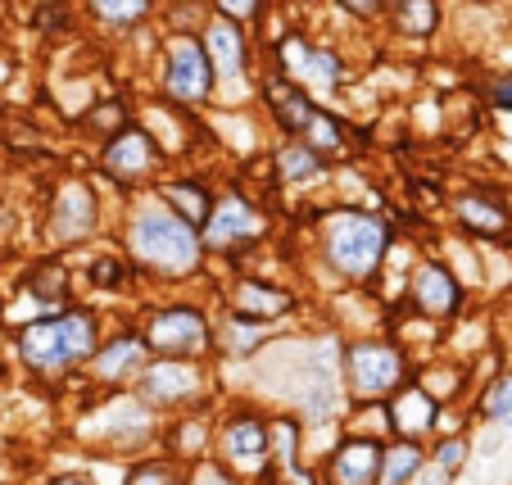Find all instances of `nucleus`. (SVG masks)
<instances>
[{"mask_svg": "<svg viewBox=\"0 0 512 485\" xmlns=\"http://www.w3.org/2000/svg\"><path fill=\"white\" fill-rule=\"evenodd\" d=\"M123 254L136 272L155 282H191L204 272L200 227H191L182 214H173L159 195H136L123 214Z\"/></svg>", "mask_w": 512, "mask_h": 485, "instance_id": "f257e3e1", "label": "nucleus"}, {"mask_svg": "<svg viewBox=\"0 0 512 485\" xmlns=\"http://www.w3.org/2000/svg\"><path fill=\"white\" fill-rule=\"evenodd\" d=\"M313 245H318V263L331 272V282L340 286H372L386 268L390 250H395V232L381 214L358 209V204H331L318 214L313 227Z\"/></svg>", "mask_w": 512, "mask_h": 485, "instance_id": "f03ea898", "label": "nucleus"}, {"mask_svg": "<svg viewBox=\"0 0 512 485\" xmlns=\"http://www.w3.org/2000/svg\"><path fill=\"white\" fill-rule=\"evenodd\" d=\"M100 318L91 309H64L50 313V318H37L19 331L14 350H19V363L32 372V377H73L91 363V354L100 350Z\"/></svg>", "mask_w": 512, "mask_h": 485, "instance_id": "7ed1b4c3", "label": "nucleus"}, {"mask_svg": "<svg viewBox=\"0 0 512 485\" xmlns=\"http://www.w3.org/2000/svg\"><path fill=\"white\" fill-rule=\"evenodd\" d=\"M413 377V359L390 336H354L340 345V381L354 404H390Z\"/></svg>", "mask_w": 512, "mask_h": 485, "instance_id": "20e7f679", "label": "nucleus"}, {"mask_svg": "<svg viewBox=\"0 0 512 485\" xmlns=\"http://www.w3.org/2000/svg\"><path fill=\"white\" fill-rule=\"evenodd\" d=\"M259 87H263L259 91L263 105L272 109L277 127L286 132V141H304V146L318 150L322 159L336 155V150L345 146V127H340L336 118L309 96V91H300L295 82L281 78V73H263Z\"/></svg>", "mask_w": 512, "mask_h": 485, "instance_id": "39448f33", "label": "nucleus"}, {"mask_svg": "<svg viewBox=\"0 0 512 485\" xmlns=\"http://www.w3.org/2000/svg\"><path fill=\"white\" fill-rule=\"evenodd\" d=\"M141 340L150 359H191L200 363L213 350V318L204 304L195 300H173V304H155L145 309Z\"/></svg>", "mask_w": 512, "mask_h": 485, "instance_id": "423d86ee", "label": "nucleus"}, {"mask_svg": "<svg viewBox=\"0 0 512 485\" xmlns=\"http://www.w3.org/2000/svg\"><path fill=\"white\" fill-rule=\"evenodd\" d=\"M132 395L150 413H186V408L195 413L209 399V372L191 359H150L136 377Z\"/></svg>", "mask_w": 512, "mask_h": 485, "instance_id": "0eeeda50", "label": "nucleus"}, {"mask_svg": "<svg viewBox=\"0 0 512 485\" xmlns=\"http://www.w3.org/2000/svg\"><path fill=\"white\" fill-rule=\"evenodd\" d=\"M159 96L173 109H200L213 100V68L200 46V32H173V37L164 41Z\"/></svg>", "mask_w": 512, "mask_h": 485, "instance_id": "6e6552de", "label": "nucleus"}, {"mask_svg": "<svg viewBox=\"0 0 512 485\" xmlns=\"http://www.w3.org/2000/svg\"><path fill=\"white\" fill-rule=\"evenodd\" d=\"M209 458H218V463L236 476H263L272 467L268 413H259V408H232V413L213 427Z\"/></svg>", "mask_w": 512, "mask_h": 485, "instance_id": "1a4fd4ad", "label": "nucleus"}, {"mask_svg": "<svg viewBox=\"0 0 512 485\" xmlns=\"http://www.w3.org/2000/svg\"><path fill=\"white\" fill-rule=\"evenodd\" d=\"M277 73L322 105L345 87V55L336 46H313L304 32H286L277 41Z\"/></svg>", "mask_w": 512, "mask_h": 485, "instance_id": "9d476101", "label": "nucleus"}, {"mask_svg": "<svg viewBox=\"0 0 512 485\" xmlns=\"http://www.w3.org/2000/svg\"><path fill=\"white\" fill-rule=\"evenodd\" d=\"M82 436H91L100 449H114V454H136L155 440L159 431V413L141 404L132 390H118L100 413H91V422H82Z\"/></svg>", "mask_w": 512, "mask_h": 485, "instance_id": "9b49d317", "label": "nucleus"}, {"mask_svg": "<svg viewBox=\"0 0 512 485\" xmlns=\"http://www.w3.org/2000/svg\"><path fill=\"white\" fill-rule=\"evenodd\" d=\"M268 236V218L259 214V204L241 191H223L213 200V214L209 223L200 227V241L209 254H236V250H250Z\"/></svg>", "mask_w": 512, "mask_h": 485, "instance_id": "f8f14e48", "label": "nucleus"}, {"mask_svg": "<svg viewBox=\"0 0 512 485\" xmlns=\"http://www.w3.org/2000/svg\"><path fill=\"white\" fill-rule=\"evenodd\" d=\"M467 304V282L449 268L445 259H417L413 272H408V313L426 322H449L458 318Z\"/></svg>", "mask_w": 512, "mask_h": 485, "instance_id": "ddd939ff", "label": "nucleus"}, {"mask_svg": "<svg viewBox=\"0 0 512 485\" xmlns=\"http://www.w3.org/2000/svg\"><path fill=\"white\" fill-rule=\"evenodd\" d=\"M200 46L209 55L213 68V87H232V105L245 100V78H250V41H245V28L223 14H213L200 32Z\"/></svg>", "mask_w": 512, "mask_h": 485, "instance_id": "4468645a", "label": "nucleus"}, {"mask_svg": "<svg viewBox=\"0 0 512 485\" xmlns=\"http://www.w3.org/2000/svg\"><path fill=\"white\" fill-rule=\"evenodd\" d=\"M159 168H164V146L141 123H127L123 132L109 136L105 146H100V173L114 177L118 186L150 182Z\"/></svg>", "mask_w": 512, "mask_h": 485, "instance_id": "2eb2a0df", "label": "nucleus"}, {"mask_svg": "<svg viewBox=\"0 0 512 485\" xmlns=\"http://www.w3.org/2000/svg\"><path fill=\"white\" fill-rule=\"evenodd\" d=\"M96 227H100V195L91 191V182L68 177L55 191V200H50V218H46L50 245H82L96 236Z\"/></svg>", "mask_w": 512, "mask_h": 485, "instance_id": "dca6fc26", "label": "nucleus"}, {"mask_svg": "<svg viewBox=\"0 0 512 485\" xmlns=\"http://www.w3.org/2000/svg\"><path fill=\"white\" fill-rule=\"evenodd\" d=\"M145 363H150V350H145L141 331H118V336L100 340V350L91 354V363L82 372H87L100 390H114L118 395V390L136 386V377H141Z\"/></svg>", "mask_w": 512, "mask_h": 485, "instance_id": "f3484780", "label": "nucleus"}, {"mask_svg": "<svg viewBox=\"0 0 512 485\" xmlns=\"http://www.w3.org/2000/svg\"><path fill=\"white\" fill-rule=\"evenodd\" d=\"M381 440L372 436H345L322 463L327 485H377L381 476Z\"/></svg>", "mask_w": 512, "mask_h": 485, "instance_id": "a211bd4d", "label": "nucleus"}, {"mask_svg": "<svg viewBox=\"0 0 512 485\" xmlns=\"http://www.w3.org/2000/svg\"><path fill=\"white\" fill-rule=\"evenodd\" d=\"M454 218L472 241H508L512 236V209L494 191H463L454 195Z\"/></svg>", "mask_w": 512, "mask_h": 485, "instance_id": "6ab92c4d", "label": "nucleus"}, {"mask_svg": "<svg viewBox=\"0 0 512 485\" xmlns=\"http://www.w3.org/2000/svg\"><path fill=\"white\" fill-rule=\"evenodd\" d=\"M290 309H295V295L263 282V277H241L232 286V295H227V313L232 318H250V322H263V327L281 322Z\"/></svg>", "mask_w": 512, "mask_h": 485, "instance_id": "aec40b11", "label": "nucleus"}, {"mask_svg": "<svg viewBox=\"0 0 512 485\" xmlns=\"http://www.w3.org/2000/svg\"><path fill=\"white\" fill-rule=\"evenodd\" d=\"M435 418H440V404H435L417 381L390 399V431H395V440H417V445H422V436H435V431H440Z\"/></svg>", "mask_w": 512, "mask_h": 485, "instance_id": "412c9836", "label": "nucleus"}, {"mask_svg": "<svg viewBox=\"0 0 512 485\" xmlns=\"http://www.w3.org/2000/svg\"><path fill=\"white\" fill-rule=\"evenodd\" d=\"M272 168H277V177L286 186H313V182H327L331 177V164L318 150L304 146V141H281L277 155H272Z\"/></svg>", "mask_w": 512, "mask_h": 485, "instance_id": "4be33fe9", "label": "nucleus"}, {"mask_svg": "<svg viewBox=\"0 0 512 485\" xmlns=\"http://www.w3.org/2000/svg\"><path fill=\"white\" fill-rule=\"evenodd\" d=\"M159 200H164L173 214H182L191 227H204V223H209V214H213V200H218V195H209L200 182L173 177V182L159 186Z\"/></svg>", "mask_w": 512, "mask_h": 485, "instance_id": "5701e85b", "label": "nucleus"}, {"mask_svg": "<svg viewBox=\"0 0 512 485\" xmlns=\"http://www.w3.org/2000/svg\"><path fill=\"white\" fill-rule=\"evenodd\" d=\"M422 467H426V449L417 445V440H390V445L381 449L377 485H413Z\"/></svg>", "mask_w": 512, "mask_h": 485, "instance_id": "b1692460", "label": "nucleus"}, {"mask_svg": "<svg viewBox=\"0 0 512 485\" xmlns=\"http://www.w3.org/2000/svg\"><path fill=\"white\" fill-rule=\"evenodd\" d=\"M87 14L96 19V28H105V32H132L155 10H150L145 0H91Z\"/></svg>", "mask_w": 512, "mask_h": 485, "instance_id": "393cba45", "label": "nucleus"}, {"mask_svg": "<svg viewBox=\"0 0 512 485\" xmlns=\"http://www.w3.org/2000/svg\"><path fill=\"white\" fill-rule=\"evenodd\" d=\"M268 331H272V327H263V322L232 318V313H227L223 327H213V340H223V350L232 354V359H245V354H259V350H263Z\"/></svg>", "mask_w": 512, "mask_h": 485, "instance_id": "a878e982", "label": "nucleus"}, {"mask_svg": "<svg viewBox=\"0 0 512 485\" xmlns=\"http://www.w3.org/2000/svg\"><path fill=\"white\" fill-rule=\"evenodd\" d=\"M191 481V467L177 463L173 454H155L132 463V472L123 476V485H186Z\"/></svg>", "mask_w": 512, "mask_h": 485, "instance_id": "bb28decb", "label": "nucleus"}, {"mask_svg": "<svg viewBox=\"0 0 512 485\" xmlns=\"http://www.w3.org/2000/svg\"><path fill=\"white\" fill-rule=\"evenodd\" d=\"M268 431H272V463L295 472L300 467V436H304V422L295 413H277L268 418Z\"/></svg>", "mask_w": 512, "mask_h": 485, "instance_id": "cd10ccee", "label": "nucleus"}, {"mask_svg": "<svg viewBox=\"0 0 512 485\" xmlns=\"http://www.w3.org/2000/svg\"><path fill=\"white\" fill-rule=\"evenodd\" d=\"M426 463L440 467V472L458 476L467 463H472V436L467 431H449V436H435L431 449H426Z\"/></svg>", "mask_w": 512, "mask_h": 485, "instance_id": "c85d7f7f", "label": "nucleus"}, {"mask_svg": "<svg viewBox=\"0 0 512 485\" xmlns=\"http://www.w3.org/2000/svg\"><path fill=\"white\" fill-rule=\"evenodd\" d=\"M476 413H481L485 427H503L512 418V372H499L494 381H485L481 399H476Z\"/></svg>", "mask_w": 512, "mask_h": 485, "instance_id": "c756f323", "label": "nucleus"}, {"mask_svg": "<svg viewBox=\"0 0 512 485\" xmlns=\"http://www.w3.org/2000/svg\"><path fill=\"white\" fill-rule=\"evenodd\" d=\"M395 14V28L404 37H431L440 28V5L435 0H404V5H390Z\"/></svg>", "mask_w": 512, "mask_h": 485, "instance_id": "7c9ffc66", "label": "nucleus"}, {"mask_svg": "<svg viewBox=\"0 0 512 485\" xmlns=\"http://www.w3.org/2000/svg\"><path fill=\"white\" fill-rule=\"evenodd\" d=\"M132 263H127V254H100L96 263L87 268L91 286H105V291H123L127 282H132Z\"/></svg>", "mask_w": 512, "mask_h": 485, "instance_id": "2f4dec72", "label": "nucleus"}, {"mask_svg": "<svg viewBox=\"0 0 512 485\" xmlns=\"http://www.w3.org/2000/svg\"><path fill=\"white\" fill-rule=\"evenodd\" d=\"M37 277H32V295H37L41 304H59L68 291V272L59 268V263H46V268H32Z\"/></svg>", "mask_w": 512, "mask_h": 485, "instance_id": "473e14b6", "label": "nucleus"}, {"mask_svg": "<svg viewBox=\"0 0 512 485\" xmlns=\"http://www.w3.org/2000/svg\"><path fill=\"white\" fill-rule=\"evenodd\" d=\"M127 127V109H123V100H100V109L96 114H87V132H96V136H118Z\"/></svg>", "mask_w": 512, "mask_h": 485, "instance_id": "72a5a7b5", "label": "nucleus"}, {"mask_svg": "<svg viewBox=\"0 0 512 485\" xmlns=\"http://www.w3.org/2000/svg\"><path fill=\"white\" fill-rule=\"evenodd\" d=\"M186 485H241V476L227 472L218 458H200V463H191V481Z\"/></svg>", "mask_w": 512, "mask_h": 485, "instance_id": "f704fd0d", "label": "nucleus"}, {"mask_svg": "<svg viewBox=\"0 0 512 485\" xmlns=\"http://www.w3.org/2000/svg\"><path fill=\"white\" fill-rule=\"evenodd\" d=\"M485 100H490L494 109H503V114H512V73L485 82Z\"/></svg>", "mask_w": 512, "mask_h": 485, "instance_id": "c9c22d12", "label": "nucleus"}, {"mask_svg": "<svg viewBox=\"0 0 512 485\" xmlns=\"http://www.w3.org/2000/svg\"><path fill=\"white\" fill-rule=\"evenodd\" d=\"M503 436H508V431H503V427H490V431H485V436H481V440H476V445H472V454H485V458H490L494 449L503 445Z\"/></svg>", "mask_w": 512, "mask_h": 485, "instance_id": "e433bc0d", "label": "nucleus"}, {"mask_svg": "<svg viewBox=\"0 0 512 485\" xmlns=\"http://www.w3.org/2000/svg\"><path fill=\"white\" fill-rule=\"evenodd\" d=\"M413 485H454V476H449V472H440V467H431V463H426L422 472H417V481H413Z\"/></svg>", "mask_w": 512, "mask_h": 485, "instance_id": "4c0bfd02", "label": "nucleus"}, {"mask_svg": "<svg viewBox=\"0 0 512 485\" xmlns=\"http://www.w3.org/2000/svg\"><path fill=\"white\" fill-rule=\"evenodd\" d=\"M46 485H96V481H91L87 472H59V476H50Z\"/></svg>", "mask_w": 512, "mask_h": 485, "instance_id": "58836bf2", "label": "nucleus"}]
</instances>
